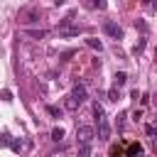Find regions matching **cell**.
I'll return each instance as SVG.
<instances>
[{
	"mask_svg": "<svg viewBox=\"0 0 157 157\" xmlns=\"http://www.w3.org/2000/svg\"><path fill=\"white\" fill-rule=\"evenodd\" d=\"M0 98H2L5 103H10V101H12V93H10L7 88H2V91H0Z\"/></svg>",
	"mask_w": 157,
	"mask_h": 157,
	"instance_id": "20",
	"label": "cell"
},
{
	"mask_svg": "<svg viewBox=\"0 0 157 157\" xmlns=\"http://www.w3.org/2000/svg\"><path fill=\"white\" fill-rule=\"evenodd\" d=\"M64 105H66V110H76V108H78V103H76V101L71 98V93L66 96V101H64Z\"/></svg>",
	"mask_w": 157,
	"mask_h": 157,
	"instance_id": "14",
	"label": "cell"
},
{
	"mask_svg": "<svg viewBox=\"0 0 157 157\" xmlns=\"http://www.w3.org/2000/svg\"><path fill=\"white\" fill-rule=\"evenodd\" d=\"M86 44H88L91 49H96V52H101V49H103V44H101V39H96V37H88V39H86Z\"/></svg>",
	"mask_w": 157,
	"mask_h": 157,
	"instance_id": "11",
	"label": "cell"
},
{
	"mask_svg": "<svg viewBox=\"0 0 157 157\" xmlns=\"http://www.w3.org/2000/svg\"><path fill=\"white\" fill-rule=\"evenodd\" d=\"M93 137H96V130H93L91 125H78V128H76V140H78V145H91Z\"/></svg>",
	"mask_w": 157,
	"mask_h": 157,
	"instance_id": "2",
	"label": "cell"
},
{
	"mask_svg": "<svg viewBox=\"0 0 157 157\" xmlns=\"http://www.w3.org/2000/svg\"><path fill=\"white\" fill-rule=\"evenodd\" d=\"M61 137H64V128H54V130H52V140H54V142H59Z\"/></svg>",
	"mask_w": 157,
	"mask_h": 157,
	"instance_id": "16",
	"label": "cell"
},
{
	"mask_svg": "<svg viewBox=\"0 0 157 157\" xmlns=\"http://www.w3.org/2000/svg\"><path fill=\"white\" fill-rule=\"evenodd\" d=\"M125 118H128V113H120V115H118V130L125 128Z\"/></svg>",
	"mask_w": 157,
	"mask_h": 157,
	"instance_id": "21",
	"label": "cell"
},
{
	"mask_svg": "<svg viewBox=\"0 0 157 157\" xmlns=\"http://www.w3.org/2000/svg\"><path fill=\"white\" fill-rule=\"evenodd\" d=\"M10 147H12L15 152H20V150H22V140H12V142H10Z\"/></svg>",
	"mask_w": 157,
	"mask_h": 157,
	"instance_id": "22",
	"label": "cell"
},
{
	"mask_svg": "<svg viewBox=\"0 0 157 157\" xmlns=\"http://www.w3.org/2000/svg\"><path fill=\"white\" fill-rule=\"evenodd\" d=\"M88 2H91V7H98V10H105V7H108L105 0H88Z\"/></svg>",
	"mask_w": 157,
	"mask_h": 157,
	"instance_id": "19",
	"label": "cell"
},
{
	"mask_svg": "<svg viewBox=\"0 0 157 157\" xmlns=\"http://www.w3.org/2000/svg\"><path fill=\"white\" fill-rule=\"evenodd\" d=\"M135 27H137V29H140V32H147V25H145V22H142V20H135Z\"/></svg>",
	"mask_w": 157,
	"mask_h": 157,
	"instance_id": "23",
	"label": "cell"
},
{
	"mask_svg": "<svg viewBox=\"0 0 157 157\" xmlns=\"http://www.w3.org/2000/svg\"><path fill=\"white\" fill-rule=\"evenodd\" d=\"M125 81H128V74H125V71H115V76H113V83L120 88V86H125Z\"/></svg>",
	"mask_w": 157,
	"mask_h": 157,
	"instance_id": "8",
	"label": "cell"
},
{
	"mask_svg": "<svg viewBox=\"0 0 157 157\" xmlns=\"http://www.w3.org/2000/svg\"><path fill=\"white\" fill-rule=\"evenodd\" d=\"M54 2H56V5H61V2H64V0H54Z\"/></svg>",
	"mask_w": 157,
	"mask_h": 157,
	"instance_id": "28",
	"label": "cell"
},
{
	"mask_svg": "<svg viewBox=\"0 0 157 157\" xmlns=\"http://www.w3.org/2000/svg\"><path fill=\"white\" fill-rule=\"evenodd\" d=\"M78 157H91V145H78Z\"/></svg>",
	"mask_w": 157,
	"mask_h": 157,
	"instance_id": "17",
	"label": "cell"
},
{
	"mask_svg": "<svg viewBox=\"0 0 157 157\" xmlns=\"http://www.w3.org/2000/svg\"><path fill=\"white\" fill-rule=\"evenodd\" d=\"M142 145L140 142H132V145H128V157H142Z\"/></svg>",
	"mask_w": 157,
	"mask_h": 157,
	"instance_id": "7",
	"label": "cell"
},
{
	"mask_svg": "<svg viewBox=\"0 0 157 157\" xmlns=\"http://www.w3.org/2000/svg\"><path fill=\"white\" fill-rule=\"evenodd\" d=\"M39 20V10L37 7H22L20 10V22L22 25H32V22H37Z\"/></svg>",
	"mask_w": 157,
	"mask_h": 157,
	"instance_id": "3",
	"label": "cell"
},
{
	"mask_svg": "<svg viewBox=\"0 0 157 157\" xmlns=\"http://www.w3.org/2000/svg\"><path fill=\"white\" fill-rule=\"evenodd\" d=\"M152 101H155V105H157V91H155V96H152Z\"/></svg>",
	"mask_w": 157,
	"mask_h": 157,
	"instance_id": "26",
	"label": "cell"
},
{
	"mask_svg": "<svg viewBox=\"0 0 157 157\" xmlns=\"http://www.w3.org/2000/svg\"><path fill=\"white\" fill-rule=\"evenodd\" d=\"M147 135H152V137H157V125H147Z\"/></svg>",
	"mask_w": 157,
	"mask_h": 157,
	"instance_id": "25",
	"label": "cell"
},
{
	"mask_svg": "<svg viewBox=\"0 0 157 157\" xmlns=\"http://www.w3.org/2000/svg\"><path fill=\"white\" fill-rule=\"evenodd\" d=\"M25 34H29L34 39H42V37H47V29H25Z\"/></svg>",
	"mask_w": 157,
	"mask_h": 157,
	"instance_id": "10",
	"label": "cell"
},
{
	"mask_svg": "<svg viewBox=\"0 0 157 157\" xmlns=\"http://www.w3.org/2000/svg\"><path fill=\"white\" fill-rule=\"evenodd\" d=\"M103 32H105L108 37H113V39H123V27H120L118 22L105 20V22H103Z\"/></svg>",
	"mask_w": 157,
	"mask_h": 157,
	"instance_id": "4",
	"label": "cell"
},
{
	"mask_svg": "<svg viewBox=\"0 0 157 157\" xmlns=\"http://www.w3.org/2000/svg\"><path fill=\"white\" fill-rule=\"evenodd\" d=\"M155 66H157V49H155Z\"/></svg>",
	"mask_w": 157,
	"mask_h": 157,
	"instance_id": "27",
	"label": "cell"
},
{
	"mask_svg": "<svg viewBox=\"0 0 157 157\" xmlns=\"http://www.w3.org/2000/svg\"><path fill=\"white\" fill-rule=\"evenodd\" d=\"M12 142V135L7 132V130H2V135H0V147H7Z\"/></svg>",
	"mask_w": 157,
	"mask_h": 157,
	"instance_id": "13",
	"label": "cell"
},
{
	"mask_svg": "<svg viewBox=\"0 0 157 157\" xmlns=\"http://www.w3.org/2000/svg\"><path fill=\"white\" fill-rule=\"evenodd\" d=\"M93 115H96V125H98V140H108L110 125H108V118H105V110L101 103H93Z\"/></svg>",
	"mask_w": 157,
	"mask_h": 157,
	"instance_id": "1",
	"label": "cell"
},
{
	"mask_svg": "<svg viewBox=\"0 0 157 157\" xmlns=\"http://www.w3.org/2000/svg\"><path fill=\"white\" fill-rule=\"evenodd\" d=\"M145 5H147V10H152V12H157V0H147Z\"/></svg>",
	"mask_w": 157,
	"mask_h": 157,
	"instance_id": "24",
	"label": "cell"
},
{
	"mask_svg": "<svg viewBox=\"0 0 157 157\" xmlns=\"http://www.w3.org/2000/svg\"><path fill=\"white\" fill-rule=\"evenodd\" d=\"M66 27H76V25H74V15H66V17L59 22V29H66Z\"/></svg>",
	"mask_w": 157,
	"mask_h": 157,
	"instance_id": "9",
	"label": "cell"
},
{
	"mask_svg": "<svg viewBox=\"0 0 157 157\" xmlns=\"http://www.w3.org/2000/svg\"><path fill=\"white\" fill-rule=\"evenodd\" d=\"M78 32H81V27L76 25V27H66V29H59V37L69 39V37H78Z\"/></svg>",
	"mask_w": 157,
	"mask_h": 157,
	"instance_id": "6",
	"label": "cell"
},
{
	"mask_svg": "<svg viewBox=\"0 0 157 157\" xmlns=\"http://www.w3.org/2000/svg\"><path fill=\"white\" fill-rule=\"evenodd\" d=\"M145 44H147V42H145V39H137V44H135V47H132V56H140V54H142V52H145Z\"/></svg>",
	"mask_w": 157,
	"mask_h": 157,
	"instance_id": "12",
	"label": "cell"
},
{
	"mask_svg": "<svg viewBox=\"0 0 157 157\" xmlns=\"http://www.w3.org/2000/svg\"><path fill=\"white\" fill-rule=\"evenodd\" d=\"M155 125H157V118H155Z\"/></svg>",
	"mask_w": 157,
	"mask_h": 157,
	"instance_id": "29",
	"label": "cell"
},
{
	"mask_svg": "<svg viewBox=\"0 0 157 157\" xmlns=\"http://www.w3.org/2000/svg\"><path fill=\"white\" fill-rule=\"evenodd\" d=\"M71 98L81 105V103H86V98H88V93H86V86L83 83H76L74 88H71Z\"/></svg>",
	"mask_w": 157,
	"mask_h": 157,
	"instance_id": "5",
	"label": "cell"
},
{
	"mask_svg": "<svg viewBox=\"0 0 157 157\" xmlns=\"http://www.w3.org/2000/svg\"><path fill=\"white\" fill-rule=\"evenodd\" d=\"M118 98H120V91H118V86H113V88L108 91V101H113V103H115Z\"/></svg>",
	"mask_w": 157,
	"mask_h": 157,
	"instance_id": "15",
	"label": "cell"
},
{
	"mask_svg": "<svg viewBox=\"0 0 157 157\" xmlns=\"http://www.w3.org/2000/svg\"><path fill=\"white\" fill-rule=\"evenodd\" d=\"M47 113L54 118H61V108H56V105H47Z\"/></svg>",
	"mask_w": 157,
	"mask_h": 157,
	"instance_id": "18",
	"label": "cell"
}]
</instances>
